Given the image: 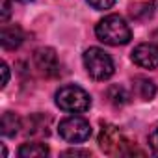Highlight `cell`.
I'll return each instance as SVG.
<instances>
[{
	"label": "cell",
	"mask_w": 158,
	"mask_h": 158,
	"mask_svg": "<svg viewBox=\"0 0 158 158\" xmlns=\"http://www.w3.org/2000/svg\"><path fill=\"white\" fill-rule=\"evenodd\" d=\"M134 93L141 99V101H151L156 95V84L149 78L143 76H136L134 78Z\"/></svg>",
	"instance_id": "9c48e42d"
},
{
	"label": "cell",
	"mask_w": 158,
	"mask_h": 158,
	"mask_svg": "<svg viewBox=\"0 0 158 158\" xmlns=\"http://www.w3.org/2000/svg\"><path fill=\"white\" fill-rule=\"evenodd\" d=\"M24 41V34L19 26H2V32H0V43L6 50H15L23 45Z\"/></svg>",
	"instance_id": "ba28073f"
},
{
	"label": "cell",
	"mask_w": 158,
	"mask_h": 158,
	"mask_svg": "<svg viewBox=\"0 0 158 158\" xmlns=\"http://www.w3.org/2000/svg\"><path fill=\"white\" fill-rule=\"evenodd\" d=\"M0 71H2V88H6L8 86V80H10V69H8V65L2 61V65H0Z\"/></svg>",
	"instance_id": "2e32d148"
},
{
	"label": "cell",
	"mask_w": 158,
	"mask_h": 158,
	"mask_svg": "<svg viewBox=\"0 0 158 158\" xmlns=\"http://www.w3.org/2000/svg\"><path fill=\"white\" fill-rule=\"evenodd\" d=\"M10 13H11V11H10V0H4V2H2V19H0L4 24H6V21H8Z\"/></svg>",
	"instance_id": "ac0fdd59"
},
{
	"label": "cell",
	"mask_w": 158,
	"mask_h": 158,
	"mask_svg": "<svg viewBox=\"0 0 158 158\" xmlns=\"http://www.w3.org/2000/svg\"><path fill=\"white\" fill-rule=\"evenodd\" d=\"M48 125H50V119L48 117H43V115H32L28 119V128H26V134L28 136H48Z\"/></svg>",
	"instance_id": "8fae6325"
},
{
	"label": "cell",
	"mask_w": 158,
	"mask_h": 158,
	"mask_svg": "<svg viewBox=\"0 0 158 158\" xmlns=\"http://www.w3.org/2000/svg\"><path fill=\"white\" fill-rule=\"evenodd\" d=\"M132 61L143 69H158V47L152 43H141L132 50Z\"/></svg>",
	"instance_id": "52a82bcc"
},
{
	"label": "cell",
	"mask_w": 158,
	"mask_h": 158,
	"mask_svg": "<svg viewBox=\"0 0 158 158\" xmlns=\"http://www.w3.org/2000/svg\"><path fill=\"white\" fill-rule=\"evenodd\" d=\"M48 154V147L45 143H23L19 149V156L21 158H43Z\"/></svg>",
	"instance_id": "4fadbf2b"
},
{
	"label": "cell",
	"mask_w": 158,
	"mask_h": 158,
	"mask_svg": "<svg viewBox=\"0 0 158 158\" xmlns=\"http://www.w3.org/2000/svg\"><path fill=\"white\" fill-rule=\"evenodd\" d=\"M89 151H80V149H69L63 152V156H89Z\"/></svg>",
	"instance_id": "e0dca14e"
},
{
	"label": "cell",
	"mask_w": 158,
	"mask_h": 158,
	"mask_svg": "<svg viewBox=\"0 0 158 158\" xmlns=\"http://www.w3.org/2000/svg\"><path fill=\"white\" fill-rule=\"evenodd\" d=\"M106 99L115 108H121V106H125V104L130 102V95H128V91L123 86H110L106 89Z\"/></svg>",
	"instance_id": "7c38bea8"
},
{
	"label": "cell",
	"mask_w": 158,
	"mask_h": 158,
	"mask_svg": "<svg viewBox=\"0 0 158 158\" xmlns=\"http://www.w3.org/2000/svg\"><path fill=\"white\" fill-rule=\"evenodd\" d=\"M95 35L99 41H102L104 45H112V47L127 45L132 39L130 26L119 15H108L102 21H99V24L95 26Z\"/></svg>",
	"instance_id": "6da1fadb"
},
{
	"label": "cell",
	"mask_w": 158,
	"mask_h": 158,
	"mask_svg": "<svg viewBox=\"0 0 158 158\" xmlns=\"http://www.w3.org/2000/svg\"><path fill=\"white\" fill-rule=\"evenodd\" d=\"M88 4H89L93 10L102 11V10H110V8L115 4V0H88Z\"/></svg>",
	"instance_id": "5bb4252c"
},
{
	"label": "cell",
	"mask_w": 158,
	"mask_h": 158,
	"mask_svg": "<svg viewBox=\"0 0 158 158\" xmlns=\"http://www.w3.org/2000/svg\"><path fill=\"white\" fill-rule=\"evenodd\" d=\"M99 147L104 154H110V156L134 154L132 141L114 125H102L99 134Z\"/></svg>",
	"instance_id": "277c9868"
},
{
	"label": "cell",
	"mask_w": 158,
	"mask_h": 158,
	"mask_svg": "<svg viewBox=\"0 0 158 158\" xmlns=\"http://www.w3.org/2000/svg\"><path fill=\"white\" fill-rule=\"evenodd\" d=\"M58 132L69 143H82V141L89 139V136H91V125H89L88 119H84L80 115H71V117H65L60 123Z\"/></svg>",
	"instance_id": "5b68a950"
},
{
	"label": "cell",
	"mask_w": 158,
	"mask_h": 158,
	"mask_svg": "<svg viewBox=\"0 0 158 158\" xmlns=\"http://www.w3.org/2000/svg\"><path fill=\"white\" fill-rule=\"evenodd\" d=\"M19 128H21V119L11 114V112H6L2 115V121H0V132L6 138H13L19 134Z\"/></svg>",
	"instance_id": "30bf717a"
},
{
	"label": "cell",
	"mask_w": 158,
	"mask_h": 158,
	"mask_svg": "<svg viewBox=\"0 0 158 158\" xmlns=\"http://www.w3.org/2000/svg\"><path fill=\"white\" fill-rule=\"evenodd\" d=\"M34 63H35V69L43 74V76H56L60 73V61H58V56L52 48L48 47H43L39 50H35L34 54Z\"/></svg>",
	"instance_id": "8992f818"
},
{
	"label": "cell",
	"mask_w": 158,
	"mask_h": 158,
	"mask_svg": "<svg viewBox=\"0 0 158 158\" xmlns=\"http://www.w3.org/2000/svg\"><path fill=\"white\" fill-rule=\"evenodd\" d=\"M149 147L154 154H158V125L149 132Z\"/></svg>",
	"instance_id": "9a60e30c"
},
{
	"label": "cell",
	"mask_w": 158,
	"mask_h": 158,
	"mask_svg": "<svg viewBox=\"0 0 158 158\" xmlns=\"http://www.w3.org/2000/svg\"><path fill=\"white\" fill-rule=\"evenodd\" d=\"M56 104L60 110L63 112H71V114H82L86 110H89L91 106V97L86 89H82L80 86H63L58 89L56 93Z\"/></svg>",
	"instance_id": "7a4b0ae2"
},
{
	"label": "cell",
	"mask_w": 158,
	"mask_h": 158,
	"mask_svg": "<svg viewBox=\"0 0 158 158\" xmlns=\"http://www.w3.org/2000/svg\"><path fill=\"white\" fill-rule=\"evenodd\" d=\"M84 67L93 80H108L115 71L112 56L99 47H89L84 52Z\"/></svg>",
	"instance_id": "3957f363"
},
{
	"label": "cell",
	"mask_w": 158,
	"mask_h": 158,
	"mask_svg": "<svg viewBox=\"0 0 158 158\" xmlns=\"http://www.w3.org/2000/svg\"><path fill=\"white\" fill-rule=\"evenodd\" d=\"M17 2H30V0H17Z\"/></svg>",
	"instance_id": "d6986e66"
}]
</instances>
